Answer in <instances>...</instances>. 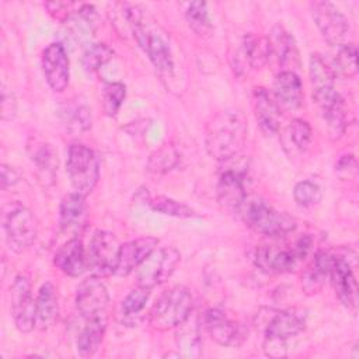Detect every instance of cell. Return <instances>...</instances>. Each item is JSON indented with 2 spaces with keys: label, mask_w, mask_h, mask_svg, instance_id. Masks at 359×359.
I'll list each match as a JSON object with an SVG mask.
<instances>
[{
  "label": "cell",
  "mask_w": 359,
  "mask_h": 359,
  "mask_svg": "<svg viewBox=\"0 0 359 359\" xmlns=\"http://www.w3.org/2000/svg\"><path fill=\"white\" fill-rule=\"evenodd\" d=\"M36 327L46 330L55 324L59 314L57 292L52 282H45L36 296Z\"/></svg>",
  "instance_id": "4316f807"
},
{
  "label": "cell",
  "mask_w": 359,
  "mask_h": 359,
  "mask_svg": "<svg viewBox=\"0 0 359 359\" xmlns=\"http://www.w3.org/2000/svg\"><path fill=\"white\" fill-rule=\"evenodd\" d=\"M177 331V346L181 351V355L185 358H198L201 353V330H199V321L191 320V316L180 324Z\"/></svg>",
  "instance_id": "f546056e"
},
{
  "label": "cell",
  "mask_w": 359,
  "mask_h": 359,
  "mask_svg": "<svg viewBox=\"0 0 359 359\" xmlns=\"http://www.w3.org/2000/svg\"><path fill=\"white\" fill-rule=\"evenodd\" d=\"M330 279L334 285L339 302L346 309L353 310L356 307V280L351 264L344 257L332 255Z\"/></svg>",
  "instance_id": "ffe728a7"
},
{
  "label": "cell",
  "mask_w": 359,
  "mask_h": 359,
  "mask_svg": "<svg viewBox=\"0 0 359 359\" xmlns=\"http://www.w3.org/2000/svg\"><path fill=\"white\" fill-rule=\"evenodd\" d=\"M59 114L67 130L73 133H81L91 128V111L86 104H66L60 108Z\"/></svg>",
  "instance_id": "4dcf8cb0"
},
{
  "label": "cell",
  "mask_w": 359,
  "mask_h": 359,
  "mask_svg": "<svg viewBox=\"0 0 359 359\" xmlns=\"http://www.w3.org/2000/svg\"><path fill=\"white\" fill-rule=\"evenodd\" d=\"M66 171L74 192L88 195L100 178V163L93 149L83 143H72L67 150Z\"/></svg>",
  "instance_id": "5b68a950"
},
{
  "label": "cell",
  "mask_w": 359,
  "mask_h": 359,
  "mask_svg": "<svg viewBox=\"0 0 359 359\" xmlns=\"http://www.w3.org/2000/svg\"><path fill=\"white\" fill-rule=\"evenodd\" d=\"M185 18L189 28L201 35L208 36L212 32V21L208 10V4L203 1H192L185 10Z\"/></svg>",
  "instance_id": "1f68e13d"
},
{
  "label": "cell",
  "mask_w": 359,
  "mask_h": 359,
  "mask_svg": "<svg viewBox=\"0 0 359 359\" xmlns=\"http://www.w3.org/2000/svg\"><path fill=\"white\" fill-rule=\"evenodd\" d=\"M202 325L209 337L222 346H240L245 339L243 325L219 307L208 309L202 316Z\"/></svg>",
  "instance_id": "4fadbf2b"
},
{
  "label": "cell",
  "mask_w": 359,
  "mask_h": 359,
  "mask_svg": "<svg viewBox=\"0 0 359 359\" xmlns=\"http://www.w3.org/2000/svg\"><path fill=\"white\" fill-rule=\"evenodd\" d=\"M273 98L279 108L297 109L303 104V84L297 73L279 72L273 81Z\"/></svg>",
  "instance_id": "7402d4cb"
},
{
  "label": "cell",
  "mask_w": 359,
  "mask_h": 359,
  "mask_svg": "<svg viewBox=\"0 0 359 359\" xmlns=\"http://www.w3.org/2000/svg\"><path fill=\"white\" fill-rule=\"evenodd\" d=\"M269 62V45L268 38L245 36L236 53L237 69L250 66L251 69H259Z\"/></svg>",
  "instance_id": "d4e9b609"
},
{
  "label": "cell",
  "mask_w": 359,
  "mask_h": 359,
  "mask_svg": "<svg viewBox=\"0 0 359 359\" xmlns=\"http://www.w3.org/2000/svg\"><path fill=\"white\" fill-rule=\"evenodd\" d=\"M180 252L174 247L156 248L136 269L137 285L146 289H153L164 283L175 271L180 262Z\"/></svg>",
  "instance_id": "30bf717a"
},
{
  "label": "cell",
  "mask_w": 359,
  "mask_h": 359,
  "mask_svg": "<svg viewBox=\"0 0 359 359\" xmlns=\"http://www.w3.org/2000/svg\"><path fill=\"white\" fill-rule=\"evenodd\" d=\"M247 133L248 125L243 112L234 109L222 111L206 126V151L215 160H229L241 151L247 140Z\"/></svg>",
  "instance_id": "7a4b0ae2"
},
{
  "label": "cell",
  "mask_w": 359,
  "mask_h": 359,
  "mask_svg": "<svg viewBox=\"0 0 359 359\" xmlns=\"http://www.w3.org/2000/svg\"><path fill=\"white\" fill-rule=\"evenodd\" d=\"M121 244L116 237L107 230H97L87 248V268L93 276L105 278L115 275L119 259Z\"/></svg>",
  "instance_id": "9c48e42d"
},
{
  "label": "cell",
  "mask_w": 359,
  "mask_h": 359,
  "mask_svg": "<svg viewBox=\"0 0 359 359\" xmlns=\"http://www.w3.org/2000/svg\"><path fill=\"white\" fill-rule=\"evenodd\" d=\"M311 128L307 121L293 119L285 129V137L297 151H304L311 143Z\"/></svg>",
  "instance_id": "8d00e7d4"
},
{
  "label": "cell",
  "mask_w": 359,
  "mask_h": 359,
  "mask_svg": "<svg viewBox=\"0 0 359 359\" xmlns=\"http://www.w3.org/2000/svg\"><path fill=\"white\" fill-rule=\"evenodd\" d=\"M269 59L273 57L280 72H294L299 67V50L292 34L283 27L275 25L268 36Z\"/></svg>",
  "instance_id": "e0dca14e"
},
{
  "label": "cell",
  "mask_w": 359,
  "mask_h": 359,
  "mask_svg": "<svg viewBox=\"0 0 359 359\" xmlns=\"http://www.w3.org/2000/svg\"><path fill=\"white\" fill-rule=\"evenodd\" d=\"M28 150L39 180L45 184L53 182L57 161L52 147L43 142H34V144L28 146Z\"/></svg>",
  "instance_id": "83f0119b"
},
{
  "label": "cell",
  "mask_w": 359,
  "mask_h": 359,
  "mask_svg": "<svg viewBox=\"0 0 359 359\" xmlns=\"http://www.w3.org/2000/svg\"><path fill=\"white\" fill-rule=\"evenodd\" d=\"M3 229L10 250L22 252L35 241L38 222L28 208L14 202L3 210Z\"/></svg>",
  "instance_id": "8992f818"
},
{
  "label": "cell",
  "mask_w": 359,
  "mask_h": 359,
  "mask_svg": "<svg viewBox=\"0 0 359 359\" xmlns=\"http://www.w3.org/2000/svg\"><path fill=\"white\" fill-rule=\"evenodd\" d=\"M252 109L261 130L266 135H273L279 129L280 108L273 95L262 87L252 90Z\"/></svg>",
  "instance_id": "44dd1931"
},
{
  "label": "cell",
  "mask_w": 359,
  "mask_h": 359,
  "mask_svg": "<svg viewBox=\"0 0 359 359\" xmlns=\"http://www.w3.org/2000/svg\"><path fill=\"white\" fill-rule=\"evenodd\" d=\"M149 206L163 215L167 216H174V217H181V219H188V217H198L196 212L189 208L188 205L178 202L175 199L167 198V196H157V198H151L147 201Z\"/></svg>",
  "instance_id": "e575fe53"
},
{
  "label": "cell",
  "mask_w": 359,
  "mask_h": 359,
  "mask_svg": "<svg viewBox=\"0 0 359 359\" xmlns=\"http://www.w3.org/2000/svg\"><path fill=\"white\" fill-rule=\"evenodd\" d=\"M304 317L294 310H280L275 313L265 327V355L271 358L286 356V341L300 334L304 330Z\"/></svg>",
  "instance_id": "52a82bcc"
},
{
  "label": "cell",
  "mask_w": 359,
  "mask_h": 359,
  "mask_svg": "<svg viewBox=\"0 0 359 359\" xmlns=\"http://www.w3.org/2000/svg\"><path fill=\"white\" fill-rule=\"evenodd\" d=\"M216 195L219 205L230 212H240L247 201V192L244 185V175L237 170H226L220 174Z\"/></svg>",
  "instance_id": "2e32d148"
},
{
  "label": "cell",
  "mask_w": 359,
  "mask_h": 359,
  "mask_svg": "<svg viewBox=\"0 0 359 359\" xmlns=\"http://www.w3.org/2000/svg\"><path fill=\"white\" fill-rule=\"evenodd\" d=\"M122 7V15L139 48L161 76H171L174 57L165 32L139 6L123 4Z\"/></svg>",
  "instance_id": "6da1fadb"
},
{
  "label": "cell",
  "mask_w": 359,
  "mask_h": 359,
  "mask_svg": "<svg viewBox=\"0 0 359 359\" xmlns=\"http://www.w3.org/2000/svg\"><path fill=\"white\" fill-rule=\"evenodd\" d=\"M157 244L158 240L154 237H140L122 244L115 275L128 276L136 271L143 264V261L157 248Z\"/></svg>",
  "instance_id": "d6986e66"
},
{
  "label": "cell",
  "mask_w": 359,
  "mask_h": 359,
  "mask_svg": "<svg viewBox=\"0 0 359 359\" xmlns=\"http://www.w3.org/2000/svg\"><path fill=\"white\" fill-rule=\"evenodd\" d=\"M105 330L107 320H86L76 342L79 355L83 358L94 355L102 342Z\"/></svg>",
  "instance_id": "f1b7e54d"
},
{
  "label": "cell",
  "mask_w": 359,
  "mask_h": 359,
  "mask_svg": "<svg viewBox=\"0 0 359 359\" xmlns=\"http://www.w3.org/2000/svg\"><path fill=\"white\" fill-rule=\"evenodd\" d=\"M334 73H338L346 79L356 76L358 73V49L353 43H345L338 48L332 62Z\"/></svg>",
  "instance_id": "d6a6232c"
},
{
  "label": "cell",
  "mask_w": 359,
  "mask_h": 359,
  "mask_svg": "<svg viewBox=\"0 0 359 359\" xmlns=\"http://www.w3.org/2000/svg\"><path fill=\"white\" fill-rule=\"evenodd\" d=\"M243 219L251 230L268 237H285L296 229V220L292 216L276 210L262 199L244 203Z\"/></svg>",
  "instance_id": "277c9868"
},
{
  "label": "cell",
  "mask_w": 359,
  "mask_h": 359,
  "mask_svg": "<svg viewBox=\"0 0 359 359\" xmlns=\"http://www.w3.org/2000/svg\"><path fill=\"white\" fill-rule=\"evenodd\" d=\"M309 74L313 88V98L321 114L344 105L341 94L335 90V73L318 53H313L310 57Z\"/></svg>",
  "instance_id": "ba28073f"
},
{
  "label": "cell",
  "mask_w": 359,
  "mask_h": 359,
  "mask_svg": "<svg viewBox=\"0 0 359 359\" xmlns=\"http://www.w3.org/2000/svg\"><path fill=\"white\" fill-rule=\"evenodd\" d=\"M252 261L265 273L292 272L297 265V258L292 248H275L272 245H258L254 250Z\"/></svg>",
  "instance_id": "ac0fdd59"
},
{
  "label": "cell",
  "mask_w": 359,
  "mask_h": 359,
  "mask_svg": "<svg viewBox=\"0 0 359 359\" xmlns=\"http://www.w3.org/2000/svg\"><path fill=\"white\" fill-rule=\"evenodd\" d=\"M112 55L114 50L107 43H90L81 57L83 67L87 73H94L101 69V66L108 63L112 59Z\"/></svg>",
  "instance_id": "d590c367"
},
{
  "label": "cell",
  "mask_w": 359,
  "mask_h": 359,
  "mask_svg": "<svg viewBox=\"0 0 359 359\" xmlns=\"http://www.w3.org/2000/svg\"><path fill=\"white\" fill-rule=\"evenodd\" d=\"M18 182V174L14 168L3 164L1 165V188L7 189Z\"/></svg>",
  "instance_id": "7bdbcfd3"
},
{
  "label": "cell",
  "mask_w": 359,
  "mask_h": 359,
  "mask_svg": "<svg viewBox=\"0 0 359 359\" xmlns=\"http://www.w3.org/2000/svg\"><path fill=\"white\" fill-rule=\"evenodd\" d=\"M86 222L84 195L72 192L63 196L59 208V226L62 233L76 236Z\"/></svg>",
  "instance_id": "603a6c76"
},
{
  "label": "cell",
  "mask_w": 359,
  "mask_h": 359,
  "mask_svg": "<svg viewBox=\"0 0 359 359\" xmlns=\"http://www.w3.org/2000/svg\"><path fill=\"white\" fill-rule=\"evenodd\" d=\"M293 196L299 206L311 208L321 201V189L316 182L304 180L294 185Z\"/></svg>",
  "instance_id": "ab89813d"
},
{
  "label": "cell",
  "mask_w": 359,
  "mask_h": 359,
  "mask_svg": "<svg viewBox=\"0 0 359 359\" xmlns=\"http://www.w3.org/2000/svg\"><path fill=\"white\" fill-rule=\"evenodd\" d=\"M194 297L184 286H174L165 290L154 303L150 311V324L158 331L177 328L192 313Z\"/></svg>",
  "instance_id": "3957f363"
},
{
  "label": "cell",
  "mask_w": 359,
  "mask_h": 359,
  "mask_svg": "<svg viewBox=\"0 0 359 359\" xmlns=\"http://www.w3.org/2000/svg\"><path fill=\"white\" fill-rule=\"evenodd\" d=\"M313 20L323 38L332 46H342L349 35L346 17L330 1H313L310 4Z\"/></svg>",
  "instance_id": "8fae6325"
},
{
  "label": "cell",
  "mask_w": 359,
  "mask_h": 359,
  "mask_svg": "<svg viewBox=\"0 0 359 359\" xmlns=\"http://www.w3.org/2000/svg\"><path fill=\"white\" fill-rule=\"evenodd\" d=\"M311 245H313V238L310 237V234H304L293 245H292V250L297 258V261H303L310 250H311Z\"/></svg>",
  "instance_id": "b9f144b4"
},
{
  "label": "cell",
  "mask_w": 359,
  "mask_h": 359,
  "mask_svg": "<svg viewBox=\"0 0 359 359\" xmlns=\"http://www.w3.org/2000/svg\"><path fill=\"white\" fill-rule=\"evenodd\" d=\"M150 297V289L142 287L137 285L132 292L126 294V297L121 303V313L126 318L137 317L143 309L146 307V303Z\"/></svg>",
  "instance_id": "f35d334b"
},
{
  "label": "cell",
  "mask_w": 359,
  "mask_h": 359,
  "mask_svg": "<svg viewBox=\"0 0 359 359\" xmlns=\"http://www.w3.org/2000/svg\"><path fill=\"white\" fill-rule=\"evenodd\" d=\"M41 63L49 87L62 93L69 84V57L65 46L59 42L49 43L42 52Z\"/></svg>",
  "instance_id": "9a60e30c"
},
{
  "label": "cell",
  "mask_w": 359,
  "mask_h": 359,
  "mask_svg": "<svg viewBox=\"0 0 359 359\" xmlns=\"http://www.w3.org/2000/svg\"><path fill=\"white\" fill-rule=\"evenodd\" d=\"M180 160V154L174 146L164 144L154 150L147 161V170L153 174H164L172 170Z\"/></svg>",
  "instance_id": "836d02e7"
},
{
  "label": "cell",
  "mask_w": 359,
  "mask_h": 359,
  "mask_svg": "<svg viewBox=\"0 0 359 359\" xmlns=\"http://www.w3.org/2000/svg\"><path fill=\"white\" fill-rule=\"evenodd\" d=\"M126 97V87L119 81H108L102 87V109L108 116H115Z\"/></svg>",
  "instance_id": "74e56055"
},
{
  "label": "cell",
  "mask_w": 359,
  "mask_h": 359,
  "mask_svg": "<svg viewBox=\"0 0 359 359\" xmlns=\"http://www.w3.org/2000/svg\"><path fill=\"white\" fill-rule=\"evenodd\" d=\"M15 115V98L6 88L1 91V119L10 121Z\"/></svg>",
  "instance_id": "60d3db41"
},
{
  "label": "cell",
  "mask_w": 359,
  "mask_h": 359,
  "mask_svg": "<svg viewBox=\"0 0 359 359\" xmlns=\"http://www.w3.org/2000/svg\"><path fill=\"white\" fill-rule=\"evenodd\" d=\"M53 264L65 275L76 278L83 273L87 266V252L83 247L81 240L72 237L67 240L55 254Z\"/></svg>",
  "instance_id": "cb8c5ba5"
},
{
  "label": "cell",
  "mask_w": 359,
  "mask_h": 359,
  "mask_svg": "<svg viewBox=\"0 0 359 359\" xmlns=\"http://www.w3.org/2000/svg\"><path fill=\"white\" fill-rule=\"evenodd\" d=\"M109 294L98 276L84 279L76 292V309L86 320H107Z\"/></svg>",
  "instance_id": "5bb4252c"
},
{
  "label": "cell",
  "mask_w": 359,
  "mask_h": 359,
  "mask_svg": "<svg viewBox=\"0 0 359 359\" xmlns=\"http://www.w3.org/2000/svg\"><path fill=\"white\" fill-rule=\"evenodd\" d=\"M10 304L14 324L20 332H29L36 327V300L32 297L31 283L27 275L15 276L10 287Z\"/></svg>",
  "instance_id": "7c38bea8"
},
{
  "label": "cell",
  "mask_w": 359,
  "mask_h": 359,
  "mask_svg": "<svg viewBox=\"0 0 359 359\" xmlns=\"http://www.w3.org/2000/svg\"><path fill=\"white\" fill-rule=\"evenodd\" d=\"M332 255L325 251L316 252L311 264L307 266L302 276V286L307 294L318 293L325 280L330 279V269H331Z\"/></svg>",
  "instance_id": "484cf974"
}]
</instances>
